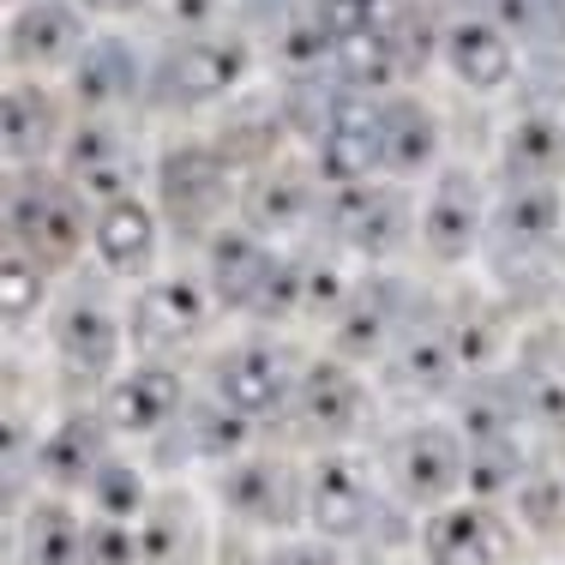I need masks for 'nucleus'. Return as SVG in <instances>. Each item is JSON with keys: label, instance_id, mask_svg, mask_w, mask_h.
I'll list each match as a JSON object with an SVG mask.
<instances>
[{"label": "nucleus", "instance_id": "f257e3e1", "mask_svg": "<svg viewBox=\"0 0 565 565\" xmlns=\"http://www.w3.org/2000/svg\"><path fill=\"white\" fill-rule=\"evenodd\" d=\"M241 181L247 169L223 151L217 139H163L151 157V199L163 205L174 235L205 247L223 223L241 217Z\"/></svg>", "mask_w": 565, "mask_h": 565}, {"label": "nucleus", "instance_id": "f03ea898", "mask_svg": "<svg viewBox=\"0 0 565 565\" xmlns=\"http://www.w3.org/2000/svg\"><path fill=\"white\" fill-rule=\"evenodd\" d=\"M301 476H307V530L331 535L343 547L373 542L385 511H403L392 500V488H385L380 446H361V439H349V446H313L301 457Z\"/></svg>", "mask_w": 565, "mask_h": 565}, {"label": "nucleus", "instance_id": "7ed1b4c3", "mask_svg": "<svg viewBox=\"0 0 565 565\" xmlns=\"http://www.w3.org/2000/svg\"><path fill=\"white\" fill-rule=\"evenodd\" d=\"M36 343L49 349V361H55V373L66 385L97 397L103 380L132 361L127 301H109V295L90 289L85 277H66L55 307H49V319H43V331H36Z\"/></svg>", "mask_w": 565, "mask_h": 565}, {"label": "nucleus", "instance_id": "20e7f679", "mask_svg": "<svg viewBox=\"0 0 565 565\" xmlns=\"http://www.w3.org/2000/svg\"><path fill=\"white\" fill-rule=\"evenodd\" d=\"M380 463H385V488L403 511H434L469 493V434L457 415H409V422L380 434Z\"/></svg>", "mask_w": 565, "mask_h": 565}, {"label": "nucleus", "instance_id": "39448f33", "mask_svg": "<svg viewBox=\"0 0 565 565\" xmlns=\"http://www.w3.org/2000/svg\"><path fill=\"white\" fill-rule=\"evenodd\" d=\"M90 217H97V205L66 181L61 163L7 169V241L31 247L61 277L66 265L90 259Z\"/></svg>", "mask_w": 565, "mask_h": 565}, {"label": "nucleus", "instance_id": "423d86ee", "mask_svg": "<svg viewBox=\"0 0 565 565\" xmlns=\"http://www.w3.org/2000/svg\"><path fill=\"white\" fill-rule=\"evenodd\" d=\"M493 186L469 163H439L415 186V253L434 271H463L493 235Z\"/></svg>", "mask_w": 565, "mask_h": 565}, {"label": "nucleus", "instance_id": "0eeeda50", "mask_svg": "<svg viewBox=\"0 0 565 565\" xmlns=\"http://www.w3.org/2000/svg\"><path fill=\"white\" fill-rule=\"evenodd\" d=\"M211 500H217L223 523H235L241 535H289L307 523V476H301V457L271 451V446H247L241 457H228L223 469L205 476Z\"/></svg>", "mask_w": 565, "mask_h": 565}, {"label": "nucleus", "instance_id": "6e6552de", "mask_svg": "<svg viewBox=\"0 0 565 565\" xmlns=\"http://www.w3.org/2000/svg\"><path fill=\"white\" fill-rule=\"evenodd\" d=\"M295 373H301V355L282 343V331L247 326L205 355V380L199 385H205L211 397H223L228 409H241L247 422L271 427V422H289Z\"/></svg>", "mask_w": 565, "mask_h": 565}, {"label": "nucleus", "instance_id": "1a4fd4ad", "mask_svg": "<svg viewBox=\"0 0 565 565\" xmlns=\"http://www.w3.org/2000/svg\"><path fill=\"white\" fill-rule=\"evenodd\" d=\"M217 295H211L205 265H163V271L139 277L127 295V338L132 355H163L181 361V349H193L217 326Z\"/></svg>", "mask_w": 565, "mask_h": 565}, {"label": "nucleus", "instance_id": "9d476101", "mask_svg": "<svg viewBox=\"0 0 565 565\" xmlns=\"http://www.w3.org/2000/svg\"><path fill=\"white\" fill-rule=\"evenodd\" d=\"M373 403H380L373 367H361V361H349L326 343L313 355H301L295 397H289V427H301L313 446H349V439H367Z\"/></svg>", "mask_w": 565, "mask_h": 565}, {"label": "nucleus", "instance_id": "9b49d317", "mask_svg": "<svg viewBox=\"0 0 565 565\" xmlns=\"http://www.w3.org/2000/svg\"><path fill=\"white\" fill-rule=\"evenodd\" d=\"M253 78V49L228 31H193L151 66V103L174 115H205L223 109L247 90Z\"/></svg>", "mask_w": 565, "mask_h": 565}, {"label": "nucleus", "instance_id": "f8f14e48", "mask_svg": "<svg viewBox=\"0 0 565 565\" xmlns=\"http://www.w3.org/2000/svg\"><path fill=\"white\" fill-rule=\"evenodd\" d=\"M326 241L338 253H349L355 265H367V271L397 265V253L415 247V186L392 181V174L338 186L326 199Z\"/></svg>", "mask_w": 565, "mask_h": 565}, {"label": "nucleus", "instance_id": "ddd939ff", "mask_svg": "<svg viewBox=\"0 0 565 565\" xmlns=\"http://www.w3.org/2000/svg\"><path fill=\"white\" fill-rule=\"evenodd\" d=\"M415 565H523V530L511 505L457 493L415 518Z\"/></svg>", "mask_w": 565, "mask_h": 565}, {"label": "nucleus", "instance_id": "4468645a", "mask_svg": "<svg viewBox=\"0 0 565 565\" xmlns=\"http://www.w3.org/2000/svg\"><path fill=\"white\" fill-rule=\"evenodd\" d=\"M193 397H199V385H193V373H186L181 361L132 355L120 373L103 380L97 409H103V422L115 427V439H127V446H157V439L186 415Z\"/></svg>", "mask_w": 565, "mask_h": 565}, {"label": "nucleus", "instance_id": "2eb2a0df", "mask_svg": "<svg viewBox=\"0 0 565 565\" xmlns=\"http://www.w3.org/2000/svg\"><path fill=\"white\" fill-rule=\"evenodd\" d=\"M151 157H157V145H145L120 115H85L78 109V120H73V132H66L55 163L90 205H103V199H120V193L151 186Z\"/></svg>", "mask_w": 565, "mask_h": 565}, {"label": "nucleus", "instance_id": "dca6fc26", "mask_svg": "<svg viewBox=\"0 0 565 565\" xmlns=\"http://www.w3.org/2000/svg\"><path fill=\"white\" fill-rule=\"evenodd\" d=\"M169 241L174 228L163 217V205L151 199V186L139 193L103 199L97 217H90V265L103 282H139L169 265Z\"/></svg>", "mask_w": 565, "mask_h": 565}, {"label": "nucleus", "instance_id": "f3484780", "mask_svg": "<svg viewBox=\"0 0 565 565\" xmlns=\"http://www.w3.org/2000/svg\"><path fill=\"white\" fill-rule=\"evenodd\" d=\"M217 530H223V511L205 481L193 488L181 476H163L139 518V559L145 565H211L217 559Z\"/></svg>", "mask_w": 565, "mask_h": 565}, {"label": "nucleus", "instance_id": "a211bd4d", "mask_svg": "<svg viewBox=\"0 0 565 565\" xmlns=\"http://www.w3.org/2000/svg\"><path fill=\"white\" fill-rule=\"evenodd\" d=\"M326 199H331V186L319 181V169L307 157L277 151L271 163L247 169V181H241V223H253L259 235L295 247L301 235H313L326 223Z\"/></svg>", "mask_w": 565, "mask_h": 565}, {"label": "nucleus", "instance_id": "6ab92c4d", "mask_svg": "<svg viewBox=\"0 0 565 565\" xmlns=\"http://www.w3.org/2000/svg\"><path fill=\"white\" fill-rule=\"evenodd\" d=\"M282 259H289V247L271 235H259L253 223H223L217 235L199 247V265H205L211 277V295H217L223 313L235 319H259L265 301H271L277 277H282Z\"/></svg>", "mask_w": 565, "mask_h": 565}, {"label": "nucleus", "instance_id": "aec40b11", "mask_svg": "<svg viewBox=\"0 0 565 565\" xmlns=\"http://www.w3.org/2000/svg\"><path fill=\"white\" fill-rule=\"evenodd\" d=\"M90 7L78 0H12L7 12V73L66 78L90 43Z\"/></svg>", "mask_w": 565, "mask_h": 565}, {"label": "nucleus", "instance_id": "412c9836", "mask_svg": "<svg viewBox=\"0 0 565 565\" xmlns=\"http://www.w3.org/2000/svg\"><path fill=\"white\" fill-rule=\"evenodd\" d=\"M12 565H90V511L78 493L31 488V500H12L7 523Z\"/></svg>", "mask_w": 565, "mask_h": 565}, {"label": "nucleus", "instance_id": "4be33fe9", "mask_svg": "<svg viewBox=\"0 0 565 565\" xmlns=\"http://www.w3.org/2000/svg\"><path fill=\"white\" fill-rule=\"evenodd\" d=\"M120 446L115 427L103 422L97 397L66 403V409L49 415L43 439H36L31 457V488H55V493H85V481L97 476V463Z\"/></svg>", "mask_w": 565, "mask_h": 565}, {"label": "nucleus", "instance_id": "5701e85b", "mask_svg": "<svg viewBox=\"0 0 565 565\" xmlns=\"http://www.w3.org/2000/svg\"><path fill=\"white\" fill-rule=\"evenodd\" d=\"M307 163L319 169V181L338 193V186H361V181H380V97L367 90H349L326 109L313 132V151Z\"/></svg>", "mask_w": 565, "mask_h": 565}, {"label": "nucleus", "instance_id": "b1692460", "mask_svg": "<svg viewBox=\"0 0 565 565\" xmlns=\"http://www.w3.org/2000/svg\"><path fill=\"white\" fill-rule=\"evenodd\" d=\"M73 90H55V78H31V73H7V169L24 163H55L66 132H73Z\"/></svg>", "mask_w": 565, "mask_h": 565}, {"label": "nucleus", "instance_id": "393cba45", "mask_svg": "<svg viewBox=\"0 0 565 565\" xmlns=\"http://www.w3.org/2000/svg\"><path fill=\"white\" fill-rule=\"evenodd\" d=\"M259 434H265L259 422H247L241 409H228L223 397H211L205 385H199V397L186 403V415L169 427L163 439H157V446H145V451L174 457V469H199V476H211V469L228 463V457L259 446Z\"/></svg>", "mask_w": 565, "mask_h": 565}, {"label": "nucleus", "instance_id": "a878e982", "mask_svg": "<svg viewBox=\"0 0 565 565\" xmlns=\"http://www.w3.org/2000/svg\"><path fill=\"white\" fill-rule=\"evenodd\" d=\"M66 90L85 115H127L132 103L151 97V66L127 36H90L85 55L66 73Z\"/></svg>", "mask_w": 565, "mask_h": 565}, {"label": "nucleus", "instance_id": "bb28decb", "mask_svg": "<svg viewBox=\"0 0 565 565\" xmlns=\"http://www.w3.org/2000/svg\"><path fill=\"white\" fill-rule=\"evenodd\" d=\"M439 163H446V127H439V115L422 97H409V90H385L380 97V169L392 181L422 186Z\"/></svg>", "mask_w": 565, "mask_h": 565}, {"label": "nucleus", "instance_id": "cd10ccee", "mask_svg": "<svg viewBox=\"0 0 565 565\" xmlns=\"http://www.w3.org/2000/svg\"><path fill=\"white\" fill-rule=\"evenodd\" d=\"M439 61L457 78V90H469V97H500V90L518 85V49L488 19H457L446 31V55Z\"/></svg>", "mask_w": 565, "mask_h": 565}, {"label": "nucleus", "instance_id": "c85d7f7f", "mask_svg": "<svg viewBox=\"0 0 565 565\" xmlns=\"http://www.w3.org/2000/svg\"><path fill=\"white\" fill-rule=\"evenodd\" d=\"M493 235L523 253L565 241V181H505L493 199Z\"/></svg>", "mask_w": 565, "mask_h": 565}, {"label": "nucleus", "instance_id": "c756f323", "mask_svg": "<svg viewBox=\"0 0 565 565\" xmlns=\"http://www.w3.org/2000/svg\"><path fill=\"white\" fill-rule=\"evenodd\" d=\"M61 295V271L49 259H36L31 247L7 241V259H0V313H7V338L24 343V331H43L49 307Z\"/></svg>", "mask_w": 565, "mask_h": 565}, {"label": "nucleus", "instance_id": "7c9ffc66", "mask_svg": "<svg viewBox=\"0 0 565 565\" xmlns=\"http://www.w3.org/2000/svg\"><path fill=\"white\" fill-rule=\"evenodd\" d=\"M500 174L505 181H565V115L530 109L511 120L500 139Z\"/></svg>", "mask_w": 565, "mask_h": 565}, {"label": "nucleus", "instance_id": "2f4dec72", "mask_svg": "<svg viewBox=\"0 0 565 565\" xmlns=\"http://www.w3.org/2000/svg\"><path fill=\"white\" fill-rule=\"evenodd\" d=\"M151 493H157V476H151V463L145 457H132L127 451V439L97 463V476L85 481V511L90 518H109V523H139L145 518V505H151Z\"/></svg>", "mask_w": 565, "mask_h": 565}, {"label": "nucleus", "instance_id": "473e14b6", "mask_svg": "<svg viewBox=\"0 0 565 565\" xmlns=\"http://www.w3.org/2000/svg\"><path fill=\"white\" fill-rule=\"evenodd\" d=\"M505 505L530 542H559L565 535V463H530Z\"/></svg>", "mask_w": 565, "mask_h": 565}, {"label": "nucleus", "instance_id": "72a5a7b5", "mask_svg": "<svg viewBox=\"0 0 565 565\" xmlns=\"http://www.w3.org/2000/svg\"><path fill=\"white\" fill-rule=\"evenodd\" d=\"M259 565H349V559H343V542H331V535H319L301 523V530H289V535H271Z\"/></svg>", "mask_w": 565, "mask_h": 565}]
</instances>
